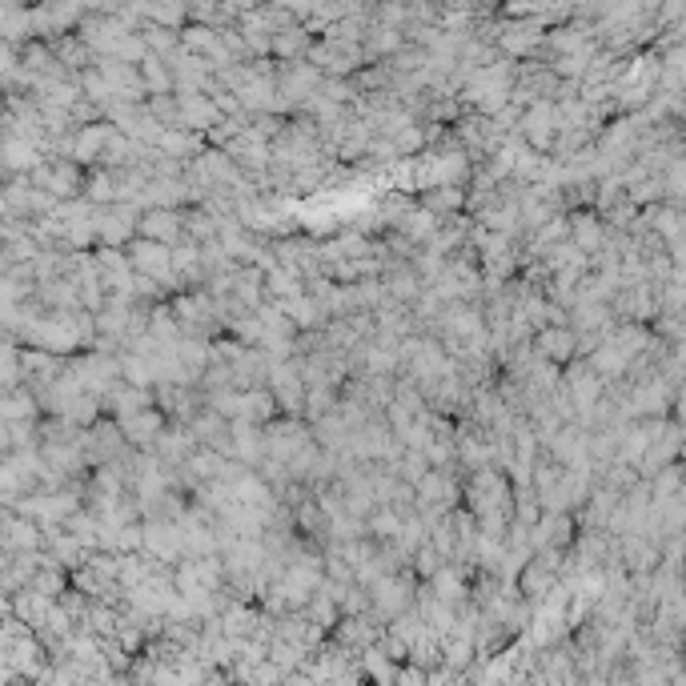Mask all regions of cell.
Here are the masks:
<instances>
[{
  "instance_id": "11",
  "label": "cell",
  "mask_w": 686,
  "mask_h": 686,
  "mask_svg": "<svg viewBox=\"0 0 686 686\" xmlns=\"http://www.w3.org/2000/svg\"><path fill=\"white\" fill-rule=\"evenodd\" d=\"M177 109H181V129L201 133V137L221 121V109L205 93H177Z\"/></svg>"
},
{
  "instance_id": "20",
  "label": "cell",
  "mask_w": 686,
  "mask_h": 686,
  "mask_svg": "<svg viewBox=\"0 0 686 686\" xmlns=\"http://www.w3.org/2000/svg\"><path fill=\"white\" fill-rule=\"evenodd\" d=\"M221 225H225V221H217L209 209H201V205H197V209H189V213H185V241H193V245H201V249H205V245L221 241Z\"/></svg>"
},
{
  "instance_id": "5",
  "label": "cell",
  "mask_w": 686,
  "mask_h": 686,
  "mask_svg": "<svg viewBox=\"0 0 686 686\" xmlns=\"http://www.w3.org/2000/svg\"><path fill=\"white\" fill-rule=\"evenodd\" d=\"M125 450H129V442L121 434L117 418H101L93 430H85V462H89V470H101V466L121 462Z\"/></svg>"
},
{
  "instance_id": "9",
  "label": "cell",
  "mask_w": 686,
  "mask_h": 686,
  "mask_svg": "<svg viewBox=\"0 0 686 686\" xmlns=\"http://www.w3.org/2000/svg\"><path fill=\"white\" fill-rule=\"evenodd\" d=\"M141 237L177 249L185 241V213H177V209H149V213H141Z\"/></svg>"
},
{
  "instance_id": "24",
  "label": "cell",
  "mask_w": 686,
  "mask_h": 686,
  "mask_svg": "<svg viewBox=\"0 0 686 686\" xmlns=\"http://www.w3.org/2000/svg\"><path fill=\"white\" fill-rule=\"evenodd\" d=\"M85 197H89L97 209H105V205H117V177H113V169H89Z\"/></svg>"
},
{
  "instance_id": "17",
  "label": "cell",
  "mask_w": 686,
  "mask_h": 686,
  "mask_svg": "<svg viewBox=\"0 0 686 686\" xmlns=\"http://www.w3.org/2000/svg\"><path fill=\"white\" fill-rule=\"evenodd\" d=\"M281 418V406H277V398H273V390H249V394H241V418L237 422H253V426H273Z\"/></svg>"
},
{
  "instance_id": "16",
  "label": "cell",
  "mask_w": 686,
  "mask_h": 686,
  "mask_svg": "<svg viewBox=\"0 0 686 686\" xmlns=\"http://www.w3.org/2000/svg\"><path fill=\"white\" fill-rule=\"evenodd\" d=\"M0 422H13V426H41L45 422V410L37 402L33 390H13L5 394V402H0Z\"/></svg>"
},
{
  "instance_id": "12",
  "label": "cell",
  "mask_w": 686,
  "mask_h": 686,
  "mask_svg": "<svg viewBox=\"0 0 686 686\" xmlns=\"http://www.w3.org/2000/svg\"><path fill=\"white\" fill-rule=\"evenodd\" d=\"M574 538V518L570 514H542V522L530 530V546L534 554H546V550H566Z\"/></svg>"
},
{
  "instance_id": "2",
  "label": "cell",
  "mask_w": 686,
  "mask_h": 686,
  "mask_svg": "<svg viewBox=\"0 0 686 686\" xmlns=\"http://www.w3.org/2000/svg\"><path fill=\"white\" fill-rule=\"evenodd\" d=\"M29 181L37 189H45L49 197H57V201H77V197H85L89 169H81L77 161H45Z\"/></svg>"
},
{
  "instance_id": "22",
  "label": "cell",
  "mask_w": 686,
  "mask_h": 686,
  "mask_svg": "<svg viewBox=\"0 0 686 686\" xmlns=\"http://www.w3.org/2000/svg\"><path fill=\"white\" fill-rule=\"evenodd\" d=\"M141 77H145V89H149V97H173V93H177L173 69H169L161 57H149V61L141 65Z\"/></svg>"
},
{
  "instance_id": "21",
  "label": "cell",
  "mask_w": 686,
  "mask_h": 686,
  "mask_svg": "<svg viewBox=\"0 0 686 686\" xmlns=\"http://www.w3.org/2000/svg\"><path fill=\"white\" fill-rule=\"evenodd\" d=\"M402 526H406V514H398V510H390V506H378V510L366 518V534H370L378 546H390V542H398Z\"/></svg>"
},
{
  "instance_id": "8",
  "label": "cell",
  "mask_w": 686,
  "mask_h": 686,
  "mask_svg": "<svg viewBox=\"0 0 686 686\" xmlns=\"http://www.w3.org/2000/svg\"><path fill=\"white\" fill-rule=\"evenodd\" d=\"M0 526H5V554H41L45 550V530L37 522H29L25 514L5 510Z\"/></svg>"
},
{
  "instance_id": "10",
  "label": "cell",
  "mask_w": 686,
  "mask_h": 686,
  "mask_svg": "<svg viewBox=\"0 0 686 686\" xmlns=\"http://www.w3.org/2000/svg\"><path fill=\"white\" fill-rule=\"evenodd\" d=\"M382 281H386V289H390V297L398 301V305H418L422 301V293H426V281L418 277V269L410 265V261H390L386 265V273H382Z\"/></svg>"
},
{
  "instance_id": "7",
  "label": "cell",
  "mask_w": 686,
  "mask_h": 686,
  "mask_svg": "<svg viewBox=\"0 0 686 686\" xmlns=\"http://www.w3.org/2000/svg\"><path fill=\"white\" fill-rule=\"evenodd\" d=\"M117 426H121V434H125V442L133 450H153L157 438L169 430V418L153 406V410H141V414H129V418H117Z\"/></svg>"
},
{
  "instance_id": "23",
  "label": "cell",
  "mask_w": 686,
  "mask_h": 686,
  "mask_svg": "<svg viewBox=\"0 0 686 686\" xmlns=\"http://www.w3.org/2000/svg\"><path fill=\"white\" fill-rule=\"evenodd\" d=\"M570 245H578L582 253H594L602 245V225L590 213H570Z\"/></svg>"
},
{
  "instance_id": "4",
  "label": "cell",
  "mask_w": 686,
  "mask_h": 686,
  "mask_svg": "<svg viewBox=\"0 0 686 686\" xmlns=\"http://www.w3.org/2000/svg\"><path fill=\"white\" fill-rule=\"evenodd\" d=\"M269 390L281 406V418H305V402H309V386L297 370V358L293 362H273V374H269Z\"/></svg>"
},
{
  "instance_id": "19",
  "label": "cell",
  "mask_w": 686,
  "mask_h": 686,
  "mask_svg": "<svg viewBox=\"0 0 686 686\" xmlns=\"http://www.w3.org/2000/svg\"><path fill=\"white\" fill-rule=\"evenodd\" d=\"M418 205L430 209L434 217H458V213H466V189H454V185L426 189V193H418Z\"/></svg>"
},
{
  "instance_id": "13",
  "label": "cell",
  "mask_w": 686,
  "mask_h": 686,
  "mask_svg": "<svg viewBox=\"0 0 686 686\" xmlns=\"http://www.w3.org/2000/svg\"><path fill=\"white\" fill-rule=\"evenodd\" d=\"M534 350H538L546 362H554V366L562 370V366H570L574 354H578V333H574V329L550 325V329H542V333L534 337Z\"/></svg>"
},
{
  "instance_id": "25",
  "label": "cell",
  "mask_w": 686,
  "mask_h": 686,
  "mask_svg": "<svg viewBox=\"0 0 686 686\" xmlns=\"http://www.w3.org/2000/svg\"><path fill=\"white\" fill-rule=\"evenodd\" d=\"M321 97L329 101V105H337V109H354L358 105V85L354 81H341V77H325V85H321Z\"/></svg>"
},
{
  "instance_id": "1",
  "label": "cell",
  "mask_w": 686,
  "mask_h": 686,
  "mask_svg": "<svg viewBox=\"0 0 686 686\" xmlns=\"http://www.w3.org/2000/svg\"><path fill=\"white\" fill-rule=\"evenodd\" d=\"M462 506L474 510V518H482V514H514V482H510V474H502L498 466H486V470L470 474Z\"/></svg>"
},
{
  "instance_id": "15",
  "label": "cell",
  "mask_w": 686,
  "mask_h": 686,
  "mask_svg": "<svg viewBox=\"0 0 686 686\" xmlns=\"http://www.w3.org/2000/svg\"><path fill=\"white\" fill-rule=\"evenodd\" d=\"M233 462L261 470L265 462V430L253 422H233Z\"/></svg>"
},
{
  "instance_id": "14",
  "label": "cell",
  "mask_w": 686,
  "mask_h": 686,
  "mask_svg": "<svg viewBox=\"0 0 686 686\" xmlns=\"http://www.w3.org/2000/svg\"><path fill=\"white\" fill-rule=\"evenodd\" d=\"M113 137V125L101 121V125H89V129H77V141H73V161L81 169H101V157H105V145Z\"/></svg>"
},
{
  "instance_id": "3",
  "label": "cell",
  "mask_w": 686,
  "mask_h": 686,
  "mask_svg": "<svg viewBox=\"0 0 686 686\" xmlns=\"http://www.w3.org/2000/svg\"><path fill=\"white\" fill-rule=\"evenodd\" d=\"M101 249H129L141 237V209L137 205H105L97 209Z\"/></svg>"
},
{
  "instance_id": "18",
  "label": "cell",
  "mask_w": 686,
  "mask_h": 686,
  "mask_svg": "<svg viewBox=\"0 0 686 686\" xmlns=\"http://www.w3.org/2000/svg\"><path fill=\"white\" fill-rule=\"evenodd\" d=\"M265 293H269V301H293V297H301V293H305L301 269H293V265H273V269L265 273Z\"/></svg>"
},
{
  "instance_id": "26",
  "label": "cell",
  "mask_w": 686,
  "mask_h": 686,
  "mask_svg": "<svg viewBox=\"0 0 686 686\" xmlns=\"http://www.w3.org/2000/svg\"><path fill=\"white\" fill-rule=\"evenodd\" d=\"M430 470H434V466H430V458H426V454H418V450H406V454H402V462L394 466V474H398L402 482H410V486H418Z\"/></svg>"
},
{
  "instance_id": "6",
  "label": "cell",
  "mask_w": 686,
  "mask_h": 686,
  "mask_svg": "<svg viewBox=\"0 0 686 686\" xmlns=\"http://www.w3.org/2000/svg\"><path fill=\"white\" fill-rule=\"evenodd\" d=\"M197 450H201V442H197L193 426H189V422H169V430L157 438V446H153L149 454H153L165 470H173V474H177V470H181Z\"/></svg>"
}]
</instances>
